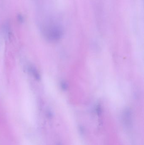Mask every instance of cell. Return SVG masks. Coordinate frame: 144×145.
Listing matches in <instances>:
<instances>
[{"label":"cell","instance_id":"6da1fadb","mask_svg":"<svg viewBox=\"0 0 144 145\" xmlns=\"http://www.w3.org/2000/svg\"><path fill=\"white\" fill-rule=\"evenodd\" d=\"M28 70H29V71L31 73L32 75L34 77H35L36 80H40V75L39 72H38L37 70H36V69L35 68V67L32 66H30L29 67H28Z\"/></svg>","mask_w":144,"mask_h":145}]
</instances>
